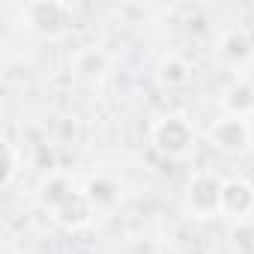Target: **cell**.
I'll use <instances>...</instances> for the list:
<instances>
[{
	"label": "cell",
	"mask_w": 254,
	"mask_h": 254,
	"mask_svg": "<svg viewBox=\"0 0 254 254\" xmlns=\"http://www.w3.org/2000/svg\"><path fill=\"white\" fill-rule=\"evenodd\" d=\"M209 141H212V147L215 150H221V153H242L245 147H248V141H251V132H248V123L242 120V117H224V120H218L212 129H209Z\"/></svg>",
	"instance_id": "cell-1"
},
{
	"label": "cell",
	"mask_w": 254,
	"mask_h": 254,
	"mask_svg": "<svg viewBox=\"0 0 254 254\" xmlns=\"http://www.w3.org/2000/svg\"><path fill=\"white\" fill-rule=\"evenodd\" d=\"M221 197H224V183L215 174H197L189 186V203L197 215H212L215 209H221Z\"/></svg>",
	"instance_id": "cell-2"
},
{
	"label": "cell",
	"mask_w": 254,
	"mask_h": 254,
	"mask_svg": "<svg viewBox=\"0 0 254 254\" xmlns=\"http://www.w3.org/2000/svg\"><path fill=\"white\" fill-rule=\"evenodd\" d=\"M153 141H156V147H159L165 156H183V153L191 147L194 135H191V129H189L186 120L168 117V120H162L156 129H153Z\"/></svg>",
	"instance_id": "cell-3"
},
{
	"label": "cell",
	"mask_w": 254,
	"mask_h": 254,
	"mask_svg": "<svg viewBox=\"0 0 254 254\" xmlns=\"http://www.w3.org/2000/svg\"><path fill=\"white\" fill-rule=\"evenodd\" d=\"M254 206V189L245 180H230L224 183V197H221V209L227 215H245Z\"/></svg>",
	"instance_id": "cell-4"
},
{
	"label": "cell",
	"mask_w": 254,
	"mask_h": 254,
	"mask_svg": "<svg viewBox=\"0 0 254 254\" xmlns=\"http://www.w3.org/2000/svg\"><path fill=\"white\" fill-rule=\"evenodd\" d=\"M27 12H30V24H36L45 33H54L60 30V24H66V9L57 3H33Z\"/></svg>",
	"instance_id": "cell-5"
},
{
	"label": "cell",
	"mask_w": 254,
	"mask_h": 254,
	"mask_svg": "<svg viewBox=\"0 0 254 254\" xmlns=\"http://www.w3.org/2000/svg\"><path fill=\"white\" fill-rule=\"evenodd\" d=\"M227 108L233 111V117H242L245 111H251L254 108V87L248 81L233 84L230 93H227Z\"/></svg>",
	"instance_id": "cell-6"
},
{
	"label": "cell",
	"mask_w": 254,
	"mask_h": 254,
	"mask_svg": "<svg viewBox=\"0 0 254 254\" xmlns=\"http://www.w3.org/2000/svg\"><path fill=\"white\" fill-rule=\"evenodd\" d=\"M90 200H114V186H108V183H102V180H93L90 183Z\"/></svg>",
	"instance_id": "cell-7"
},
{
	"label": "cell",
	"mask_w": 254,
	"mask_h": 254,
	"mask_svg": "<svg viewBox=\"0 0 254 254\" xmlns=\"http://www.w3.org/2000/svg\"><path fill=\"white\" fill-rule=\"evenodd\" d=\"M3 150H6V165H3V183H9V180H12V174H15V150H12V144H6Z\"/></svg>",
	"instance_id": "cell-8"
}]
</instances>
